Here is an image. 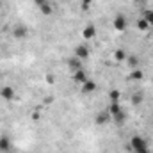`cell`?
Masks as SVG:
<instances>
[{"instance_id":"obj_1","label":"cell","mask_w":153,"mask_h":153,"mask_svg":"<svg viewBox=\"0 0 153 153\" xmlns=\"http://www.w3.org/2000/svg\"><path fill=\"white\" fill-rule=\"evenodd\" d=\"M75 57L80 59V61L87 59V57H89V48H87L85 45H78V46L75 48Z\"/></svg>"},{"instance_id":"obj_2","label":"cell","mask_w":153,"mask_h":153,"mask_svg":"<svg viewBox=\"0 0 153 153\" xmlns=\"http://www.w3.org/2000/svg\"><path fill=\"white\" fill-rule=\"evenodd\" d=\"M0 96H2L4 100H13V98H14V89L9 87V85H5V87L0 89Z\"/></svg>"},{"instance_id":"obj_3","label":"cell","mask_w":153,"mask_h":153,"mask_svg":"<svg viewBox=\"0 0 153 153\" xmlns=\"http://www.w3.org/2000/svg\"><path fill=\"white\" fill-rule=\"evenodd\" d=\"M114 27L117 30H125L126 29V20H125V16H121V14H117L114 18Z\"/></svg>"},{"instance_id":"obj_4","label":"cell","mask_w":153,"mask_h":153,"mask_svg":"<svg viewBox=\"0 0 153 153\" xmlns=\"http://www.w3.org/2000/svg\"><path fill=\"white\" fill-rule=\"evenodd\" d=\"M11 150V139L7 137V135H2L0 137V152H9Z\"/></svg>"},{"instance_id":"obj_5","label":"cell","mask_w":153,"mask_h":153,"mask_svg":"<svg viewBox=\"0 0 153 153\" xmlns=\"http://www.w3.org/2000/svg\"><path fill=\"white\" fill-rule=\"evenodd\" d=\"M73 78H75V82H78V84H84L85 80H89L84 70H76V71H73Z\"/></svg>"},{"instance_id":"obj_6","label":"cell","mask_w":153,"mask_h":153,"mask_svg":"<svg viewBox=\"0 0 153 153\" xmlns=\"http://www.w3.org/2000/svg\"><path fill=\"white\" fill-rule=\"evenodd\" d=\"M27 34H29V30H27L25 25H18V27L14 29V38H25Z\"/></svg>"},{"instance_id":"obj_7","label":"cell","mask_w":153,"mask_h":153,"mask_svg":"<svg viewBox=\"0 0 153 153\" xmlns=\"http://www.w3.org/2000/svg\"><path fill=\"white\" fill-rule=\"evenodd\" d=\"M94 89H96V84H94L93 80H85V82L82 84V91H84V93H93Z\"/></svg>"},{"instance_id":"obj_8","label":"cell","mask_w":153,"mask_h":153,"mask_svg":"<svg viewBox=\"0 0 153 153\" xmlns=\"http://www.w3.org/2000/svg\"><path fill=\"white\" fill-rule=\"evenodd\" d=\"M68 64H70V68L76 71V70H82V62H80V59H76V57H71L70 61H68Z\"/></svg>"},{"instance_id":"obj_9","label":"cell","mask_w":153,"mask_h":153,"mask_svg":"<svg viewBox=\"0 0 153 153\" xmlns=\"http://www.w3.org/2000/svg\"><path fill=\"white\" fill-rule=\"evenodd\" d=\"M94 34H96V29H94L93 25H87V27L84 29V38H85V39L94 38Z\"/></svg>"},{"instance_id":"obj_10","label":"cell","mask_w":153,"mask_h":153,"mask_svg":"<svg viewBox=\"0 0 153 153\" xmlns=\"http://www.w3.org/2000/svg\"><path fill=\"white\" fill-rule=\"evenodd\" d=\"M130 100H132V105H141V103H143V100H144V96H143L141 93H134Z\"/></svg>"},{"instance_id":"obj_11","label":"cell","mask_w":153,"mask_h":153,"mask_svg":"<svg viewBox=\"0 0 153 153\" xmlns=\"http://www.w3.org/2000/svg\"><path fill=\"white\" fill-rule=\"evenodd\" d=\"M126 61H128V66H130L132 70H137V66H139V59H137L135 55H130Z\"/></svg>"},{"instance_id":"obj_12","label":"cell","mask_w":153,"mask_h":153,"mask_svg":"<svg viewBox=\"0 0 153 153\" xmlns=\"http://www.w3.org/2000/svg\"><path fill=\"white\" fill-rule=\"evenodd\" d=\"M112 117L116 119V123H119V125H121V123H125V117H126V114H125V111L121 109V111H119V112H116Z\"/></svg>"},{"instance_id":"obj_13","label":"cell","mask_w":153,"mask_h":153,"mask_svg":"<svg viewBox=\"0 0 153 153\" xmlns=\"http://www.w3.org/2000/svg\"><path fill=\"white\" fill-rule=\"evenodd\" d=\"M137 27H139L141 30H148V29H150V23H148L144 18H141V20L137 22Z\"/></svg>"},{"instance_id":"obj_14","label":"cell","mask_w":153,"mask_h":153,"mask_svg":"<svg viewBox=\"0 0 153 153\" xmlns=\"http://www.w3.org/2000/svg\"><path fill=\"white\" fill-rule=\"evenodd\" d=\"M130 78H132V80H141V78H143V71H141V70H132Z\"/></svg>"},{"instance_id":"obj_15","label":"cell","mask_w":153,"mask_h":153,"mask_svg":"<svg viewBox=\"0 0 153 153\" xmlns=\"http://www.w3.org/2000/svg\"><path fill=\"white\" fill-rule=\"evenodd\" d=\"M109 98H111V102H119L121 94H119V91H116V89H112V91H111V94H109Z\"/></svg>"},{"instance_id":"obj_16","label":"cell","mask_w":153,"mask_h":153,"mask_svg":"<svg viewBox=\"0 0 153 153\" xmlns=\"http://www.w3.org/2000/svg\"><path fill=\"white\" fill-rule=\"evenodd\" d=\"M107 117H109L107 114H103V112H100V114L96 116V123H98V125H103V123H107Z\"/></svg>"},{"instance_id":"obj_17","label":"cell","mask_w":153,"mask_h":153,"mask_svg":"<svg viewBox=\"0 0 153 153\" xmlns=\"http://www.w3.org/2000/svg\"><path fill=\"white\" fill-rule=\"evenodd\" d=\"M144 20L150 23V27L153 25V9H150V11H146V14H144Z\"/></svg>"},{"instance_id":"obj_18","label":"cell","mask_w":153,"mask_h":153,"mask_svg":"<svg viewBox=\"0 0 153 153\" xmlns=\"http://www.w3.org/2000/svg\"><path fill=\"white\" fill-rule=\"evenodd\" d=\"M39 9H41V13H43V14H52V7H50V4H48V2H46L45 5H41Z\"/></svg>"},{"instance_id":"obj_19","label":"cell","mask_w":153,"mask_h":153,"mask_svg":"<svg viewBox=\"0 0 153 153\" xmlns=\"http://www.w3.org/2000/svg\"><path fill=\"white\" fill-rule=\"evenodd\" d=\"M114 57H116V61H125V59H126V55H125V52H123V50H116Z\"/></svg>"},{"instance_id":"obj_20","label":"cell","mask_w":153,"mask_h":153,"mask_svg":"<svg viewBox=\"0 0 153 153\" xmlns=\"http://www.w3.org/2000/svg\"><path fill=\"white\" fill-rule=\"evenodd\" d=\"M91 2H93V0H84V2H82V7H84V9H87Z\"/></svg>"},{"instance_id":"obj_21","label":"cell","mask_w":153,"mask_h":153,"mask_svg":"<svg viewBox=\"0 0 153 153\" xmlns=\"http://www.w3.org/2000/svg\"><path fill=\"white\" fill-rule=\"evenodd\" d=\"M36 4H38V7H41V5H45L46 4V0H34Z\"/></svg>"},{"instance_id":"obj_22","label":"cell","mask_w":153,"mask_h":153,"mask_svg":"<svg viewBox=\"0 0 153 153\" xmlns=\"http://www.w3.org/2000/svg\"><path fill=\"white\" fill-rule=\"evenodd\" d=\"M134 2H137V4H144L146 0H134Z\"/></svg>"}]
</instances>
